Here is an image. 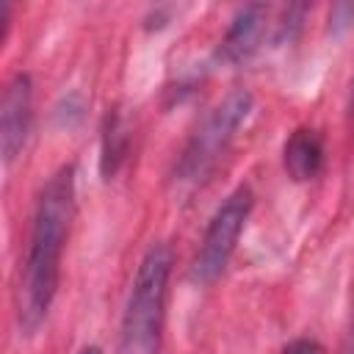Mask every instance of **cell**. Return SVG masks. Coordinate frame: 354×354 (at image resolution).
<instances>
[{
    "mask_svg": "<svg viewBox=\"0 0 354 354\" xmlns=\"http://www.w3.org/2000/svg\"><path fill=\"white\" fill-rule=\"evenodd\" d=\"M75 218V166H61L39 191L28 252L19 271L17 290V318L25 335H33L58 293L61 282V257Z\"/></svg>",
    "mask_w": 354,
    "mask_h": 354,
    "instance_id": "1",
    "label": "cell"
},
{
    "mask_svg": "<svg viewBox=\"0 0 354 354\" xmlns=\"http://www.w3.org/2000/svg\"><path fill=\"white\" fill-rule=\"evenodd\" d=\"M169 277L171 249L166 243H152L141 257L130 285L119 326V354H160Z\"/></svg>",
    "mask_w": 354,
    "mask_h": 354,
    "instance_id": "2",
    "label": "cell"
},
{
    "mask_svg": "<svg viewBox=\"0 0 354 354\" xmlns=\"http://www.w3.org/2000/svg\"><path fill=\"white\" fill-rule=\"evenodd\" d=\"M252 108H254V97L246 88H238V91H230L199 122V127L185 141L171 171V183L180 191H194L213 174V169L230 149L232 138L238 136L241 124H246Z\"/></svg>",
    "mask_w": 354,
    "mask_h": 354,
    "instance_id": "3",
    "label": "cell"
},
{
    "mask_svg": "<svg viewBox=\"0 0 354 354\" xmlns=\"http://www.w3.org/2000/svg\"><path fill=\"white\" fill-rule=\"evenodd\" d=\"M252 207H254V194H252L249 185H238L216 207V213L210 216V221L202 232L194 263H191L194 282L213 285L224 274V268L230 266V260L235 254L238 238H241V232H243V227L252 216Z\"/></svg>",
    "mask_w": 354,
    "mask_h": 354,
    "instance_id": "4",
    "label": "cell"
},
{
    "mask_svg": "<svg viewBox=\"0 0 354 354\" xmlns=\"http://www.w3.org/2000/svg\"><path fill=\"white\" fill-rule=\"evenodd\" d=\"M30 124H33V80L28 72H17L8 77L0 100V149L6 166H11L14 158L25 149Z\"/></svg>",
    "mask_w": 354,
    "mask_h": 354,
    "instance_id": "5",
    "label": "cell"
},
{
    "mask_svg": "<svg viewBox=\"0 0 354 354\" xmlns=\"http://www.w3.org/2000/svg\"><path fill=\"white\" fill-rule=\"evenodd\" d=\"M271 25H277V22H271V8L268 6H257L254 3V6L241 8L232 17V22H230V28H227V33L221 39L218 58L227 61V64L249 61L263 47Z\"/></svg>",
    "mask_w": 354,
    "mask_h": 354,
    "instance_id": "6",
    "label": "cell"
},
{
    "mask_svg": "<svg viewBox=\"0 0 354 354\" xmlns=\"http://www.w3.org/2000/svg\"><path fill=\"white\" fill-rule=\"evenodd\" d=\"M282 163L293 183L315 180L326 166V147L321 133L313 127H296L282 147Z\"/></svg>",
    "mask_w": 354,
    "mask_h": 354,
    "instance_id": "7",
    "label": "cell"
},
{
    "mask_svg": "<svg viewBox=\"0 0 354 354\" xmlns=\"http://www.w3.org/2000/svg\"><path fill=\"white\" fill-rule=\"evenodd\" d=\"M127 144H130V130L122 113H108L105 127H102V155H100V171L105 180H111L119 166L127 158Z\"/></svg>",
    "mask_w": 354,
    "mask_h": 354,
    "instance_id": "8",
    "label": "cell"
},
{
    "mask_svg": "<svg viewBox=\"0 0 354 354\" xmlns=\"http://www.w3.org/2000/svg\"><path fill=\"white\" fill-rule=\"evenodd\" d=\"M282 354H326V351L315 337H296L282 348Z\"/></svg>",
    "mask_w": 354,
    "mask_h": 354,
    "instance_id": "9",
    "label": "cell"
},
{
    "mask_svg": "<svg viewBox=\"0 0 354 354\" xmlns=\"http://www.w3.org/2000/svg\"><path fill=\"white\" fill-rule=\"evenodd\" d=\"M77 354H102V348L100 346H83Z\"/></svg>",
    "mask_w": 354,
    "mask_h": 354,
    "instance_id": "10",
    "label": "cell"
}]
</instances>
